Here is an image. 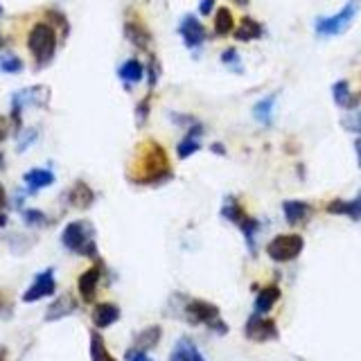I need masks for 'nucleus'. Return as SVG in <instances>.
<instances>
[{
  "instance_id": "1",
  "label": "nucleus",
  "mask_w": 361,
  "mask_h": 361,
  "mask_svg": "<svg viewBox=\"0 0 361 361\" xmlns=\"http://www.w3.org/2000/svg\"><path fill=\"white\" fill-rule=\"evenodd\" d=\"M174 178L165 147L156 140H142L127 167V180L133 185L158 187Z\"/></svg>"
},
{
  "instance_id": "2",
  "label": "nucleus",
  "mask_w": 361,
  "mask_h": 361,
  "mask_svg": "<svg viewBox=\"0 0 361 361\" xmlns=\"http://www.w3.org/2000/svg\"><path fill=\"white\" fill-rule=\"evenodd\" d=\"M62 244L68 248L71 253L91 257V260H98L100 251H98V242H95V228L89 221H71L64 228L62 233Z\"/></svg>"
},
{
  "instance_id": "3",
  "label": "nucleus",
  "mask_w": 361,
  "mask_h": 361,
  "mask_svg": "<svg viewBox=\"0 0 361 361\" xmlns=\"http://www.w3.org/2000/svg\"><path fill=\"white\" fill-rule=\"evenodd\" d=\"M180 316L190 325H205V328L214 330L217 334H226L228 325L221 321L219 307L214 303L201 298H183V307H180Z\"/></svg>"
},
{
  "instance_id": "4",
  "label": "nucleus",
  "mask_w": 361,
  "mask_h": 361,
  "mask_svg": "<svg viewBox=\"0 0 361 361\" xmlns=\"http://www.w3.org/2000/svg\"><path fill=\"white\" fill-rule=\"evenodd\" d=\"M57 28L53 23H37L28 34V48L37 68H46L57 55Z\"/></svg>"
},
{
  "instance_id": "5",
  "label": "nucleus",
  "mask_w": 361,
  "mask_h": 361,
  "mask_svg": "<svg viewBox=\"0 0 361 361\" xmlns=\"http://www.w3.org/2000/svg\"><path fill=\"white\" fill-rule=\"evenodd\" d=\"M50 104V89L48 86H30V89H21L12 95V122L16 133L23 127V109H48Z\"/></svg>"
},
{
  "instance_id": "6",
  "label": "nucleus",
  "mask_w": 361,
  "mask_h": 361,
  "mask_svg": "<svg viewBox=\"0 0 361 361\" xmlns=\"http://www.w3.org/2000/svg\"><path fill=\"white\" fill-rule=\"evenodd\" d=\"M357 14H359V0H350L341 12L332 16H319L314 23V30L319 37H339V34H343L350 28Z\"/></svg>"
},
{
  "instance_id": "7",
  "label": "nucleus",
  "mask_w": 361,
  "mask_h": 361,
  "mask_svg": "<svg viewBox=\"0 0 361 361\" xmlns=\"http://www.w3.org/2000/svg\"><path fill=\"white\" fill-rule=\"evenodd\" d=\"M303 248H305V239L300 235L296 233L278 235L266 244V255H269L273 262H291L303 253Z\"/></svg>"
},
{
  "instance_id": "8",
  "label": "nucleus",
  "mask_w": 361,
  "mask_h": 361,
  "mask_svg": "<svg viewBox=\"0 0 361 361\" xmlns=\"http://www.w3.org/2000/svg\"><path fill=\"white\" fill-rule=\"evenodd\" d=\"M244 337L255 343H266V341H276L280 337V332L273 319H266L264 314H253L244 325Z\"/></svg>"
},
{
  "instance_id": "9",
  "label": "nucleus",
  "mask_w": 361,
  "mask_h": 361,
  "mask_svg": "<svg viewBox=\"0 0 361 361\" xmlns=\"http://www.w3.org/2000/svg\"><path fill=\"white\" fill-rule=\"evenodd\" d=\"M57 291V280H55V269H46L37 273L32 285L25 289L23 294V303H37L41 298H48L53 296Z\"/></svg>"
},
{
  "instance_id": "10",
  "label": "nucleus",
  "mask_w": 361,
  "mask_h": 361,
  "mask_svg": "<svg viewBox=\"0 0 361 361\" xmlns=\"http://www.w3.org/2000/svg\"><path fill=\"white\" fill-rule=\"evenodd\" d=\"M178 34H180V39H183L185 48H190V50L201 48L205 43V37H208V32H205L201 21L196 19V16H192V14H185L183 19H180Z\"/></svg>"
},
{
  "instance_id": "11",
  "label": "nucleus",
  "mask_w": 361,
  "mask_h": 361,
  "mask_svg": "<svg viewBox=\"0 0 361 361\" xmlns=\"http://www.w3.org/2000/svg\"><path fill=\"white\" fill-rule=\"evenodd\" d=\"M102 271H104V264L98 262V264H93L91 269H86L80 276V280H77V291H80V298L84 303H93V300H95L100 280H102Z\"/></svg>"
},
{
  "instance_id": "12",
  "label": "nucleus",
  "mask_w": 361,
  "mask_h": 361,
  "mask_svg": "<svg viewBox=\"0 0 361 361\" xmlns=\"http://www.w3.org/2000/svg\"><path fill=\"white\" fill-rule=\"evenodd\" d=\"M66 201L77 210H89L93 203H95V192L89 183L84 180H75L71 190L66 192Z\"/></svg>"
},
{
  "instance_id": "13",
  "label": "nucleus",
  "mask_w": 361,
  "mask_h": 361,
  "mask_svg": "<svg viewBox=\"0 0 361 361\" xmlns=\"http://www.w3.org/2000/svg\"><path fill=\"white\" fill-rule=\"evenodd\" d=\"M77 300L73 294H62L59 298H55V303L50 305L46 309V321L48 323H53V321H62L66 319V316H73L77 312Z\"/></svg>"
},
{
  "instance_id": "14",
  "label": "nucleus",
  "mask_w": 361,
  "mask_h": 361,
  "mask_svg": "<svg viewBox=\"0 0 361 361\" xmlns=\"http://www.w3.org/2000/svg\"><path fill=\"white\" fill-rule=\"evenodd\" d=\"M124 37L138 50H149V46H151V32L147 30V25L140 23V21H127L124 23Z\"/></svg>"
},
{
  "instance_id": "15",
  "label": "nucleus",
  "mask_w": 361,
  "mask_h": 361,
  "mask_svg": "<svg viewBox=\"0 0 361 361\" xmlns=\"http://www.w3.org/2000/svg\"><path fill=\"white\" fill-rule=\"evenodd\" d=\"M332 98H334V104L341 107V109H348V111H355L361 104V93L355 95V93L350 91V84L346 80H339L332 86Z\"/></svg>"
},
{
  "instance_id": "16",
  "label": "nucleus",
  "mask_w": 361,
  "mask_h": 361,
  "mask_svg": "<svg viewBox=\"0 0 361 361\" xmlns=\"http://www.w3.org/2000/svg\"><path fill=\"white\" fill-rule=\"evenodd\" d=\"M120 321V307L115 303H98L93 307V325L98 330H107Z\"/></svg>"
},
{
  "instance_id": "17",
  "label": "nucleus",
  "mask_w": 361,
  "mask_h": 361,
  "mask_svg": "<svg viewBox=\"0 0 361 361\" xmlns=\"http://www.w3.org/2000/svg\"><path fill=\"white\" fill-rule=\"evenodd\" d=\"M282 212H285V219L289 226H298V223H305L312 217L314 208L307 201H285L282 203Z\"/></svg>"
},
{
  "instance_id": "18",
  "label": "nucleus",
  "mask_w": 361,
  "mask_h": 361,
  "mask_svg": "<svg viewBox=\"0 0 361 361\" xmlns=\"http://www.w3.org/2000/svg\"><path fill=\"white\" fill-rule=\"evenodd\" d=\"M328 210L330 214H343V217H350L352 221H361V192L350 201H343V199H334L328 203Z\"/></svg>"
},
{
  "instance_id": "19",
  "label": "nucleus",
  "mask_w": 361,
  "mask_h": 361,
  "mask_svg": "<svg viewBox=\"0 0 361 361\" xmlns=\"http://www.w3.org/2000/svg\"><path fill=\"white\" fill-rule=\"evenodd\" d=\"M23 180H25V185H28V190L34 194V192L43 190V187H50V185H53V183H55V174H53L50 169L34 167V169H30V172H25Z\"/></svg>"
},
{
  "instance_id": "20",
  "label": "nucleus",
  "mask_w": 361,
  "mask_h": 361,
  "mask_svg": "<svg viewBox=\"0 0 361 361\" xmlns=\"http://www.w3.org/2000/svg\"><path fill=\"white\" fill-rule=\"evenodd\" d=\"M163 339V328L160 325H149V328L140 330L138 334L133 337V350H140V352H147L151 348H156Z\"/></svg>"
},
{
  "instance_id": "21",
  "label": "nucleus",
  "mask_w": 361,
  "mask_h": 361,
  "mask_svg": "<svg viewBox=\"0 0 361 361\" xmlns=\"http://www.w3.org/2000/svg\"><path fill=\"white\" fill-rule=\"evenodd\" d=\"M169 361H205V357L199 352L194 341H190L187 337H180L176 348L172 350Z\"/></svg>"
},
{
  "instance_id": "22",
  "label": "nucleus",
  "mask_w": 361,
  "mask_h": 361,
  "mask_svg": "<svg viewBox=\"0 0 361 361\" xmlns=\"http://www.w3.org/2000/svg\"><path fill=\"white\" fill-rule=\"evenodd\" d=\"M262 34H264V28H262V25L257 23L255 19H251V16H244L242 23H239L237 28H235L233 37H235L237 41H244V43H248V41L262 39Z\"/></svg>"
},
{
  "instance_id": "23",
  "label": "nucleus",
  "mask_w": 361,
  "mask_h": 361,
  "mask_svg": "<svg viewBox=\"0 0 361 361\" xmlns=\"http://www.w3.org/2000/svg\"><path fill=\"white\" fill-rule=\"evenodd\" d=\"M280 300V287L278 285H266L260 289V294L255 298V314H266L271 312L276 303Z\"/></svg>"
},
{
  "instance_id": "24",
  "label": "nucleus",
  "mask_w": 361,
  "mask_h": 361,
  "mask_svg": "<svg viewBox=\"0 0 361 361\" xmlns=\"http://www.w3.org/2000/svg\"><path fill=\"white\" fill-rule=\"evenodd\" d=\"M221 217L226 221H230V223H235V226L239 228L246 221L248 214H246V210L242 208V203H239L235 196H226V201H223V205H221Z\"/></svg>"
},
{
  "instance_id": "25",
  "label": "nucleus",
  "mask_w": 361,
  "mask_h": 361,
  "mask_svg": "<svg viewBox=\"0 0 361 361\" xmlns=\"http://www.w3.org/2000/svg\"><path fill=\"white\" fill-rule=\"evenodd\" d=\"M118 77H120V80H122L127 86H133V84L142 82V77H145V66L138 62V59H127V62H124L122 66H120Z\"/></svg>"
},
{
  "instance_id": "26",
  "label": "nucleus",
  "mask_w": 361,
  "mask_h": 361,
  "mask_svg": "<svg viewBox=\"0 0 361 361\" xmlns=\"http://www.w3.org/2000/svg\"><path fill=\"white\" fill-rule=\"evenodd\" d=\"M276 100H278V95L273 93V95L262 98V100L253 107V118H255L260 124L269 127V124L273 122V107H276Z\"/></svg>"
},
{
  "instance_id": "27",
  "label": "nucleus",
  "mask_w": 361,
  "mask_h": 361,
  "mask_svg": "<svg viewBox=\"0 0 361 361\" xmlns=\"http://www.w3.org/2000/svg\"><path fill=\"white\" fill-rule=\"evenodd\" d=\"M235 32V19L233 12L228 7H221V10L214 12V34L217 37H228V34Z\"/></svg>"
},
{
  "instance_id": "28",
  "label": "nucleus",
  "mask_w": 361,
  "mask_h": 361,
  "mask_svg": "<svg viewBox=\"0 0 361 361\" xmlns=\"http://www.w3.org/2000/svg\"><path fill=\"white\" fill-rule=\"evenodd\" d=\"M91 361H118L113 355L109 352L104 339L98 330L91 332Z\"/></svg>"
},
{
  "instance_id": "29",
  "label": "nucleus",
  "mask_w": 361,
  "mask_h": 361,
  "mask_svg": "<svg viewBox=\"0 0 361 361\" xmlns=\"http://www.w3.org/2000/svg\"><path fill=\"white\" fill-rule=\"evenodd\" d=\"M199 138H201V136H194V133H185V138H183V140H180V142L176 145V156H178L180 160H185V158L194 156V154L201 149V145H199Z\"/></svg>"
},
{
  "instance_id": "30",
  "label": "nucleus",
  "mask_w": 361,
  "mask_h": 361,
  "mask_svg": "<svg viewBox=\"0 0 361 361\" xmlns=\"http://www.w3.org/2000/svg\"><path fill=\"white\" fill-rule=\"evenodd\" d=\"M21 71H23L21 57H16V55H0V73L19 75Z\"/></svg>"
},
{
  "instance_id": "31",
  "label": "nucleus",
  "mask_w": 361,
  "mask_h": 361,
  "mask_svg": "<svg viewBox=\"0 0 361 361\" xmlns=\"http://www.w3.org/2000/svg\"><path fill=\"white\" fill-rule=\"evenodd\" d=\"M221 64L230 68L233 73H244V68H242V59H239V53L235 48H226L221 53Z\"/></svg>"
},
{
  "instance_id": "32",
  "label": "nucleus",
  "mask_w": 361,
  "mask_h": 361,
  "mask_svg": "<svg viewBox=\"0 0 361 361\" xmlns=\"http://www.w3.org/2000/svg\"><path fill=\"white\" fill-rule=\"evenodd\" d=\"M46 16H48V23H53L55 28L62 30L64 37H68V32H71V25H68V19H66L64 12H59V10H48Z\"/></svg>"
},
{
  "instance_id": "33",
  "label": "nucleus",
  "mask_w": 361,
  "mask_h": 361,
  "mask_svg": "<svg viewBox=\"0 0 361 361\" xmlns=\"http://www.w3.org/2000/svg\"><path fill=\"white\" fill-rule=\"evenodd\" d=\"M23 221L28 223V226H46L48 217H46V212L30 208V210H23Z\"/></svg>"
},
{
  "instance_id": "34",
  "label": "nucleus",
  "mask_w": 361,
  "mask_h": 361,
  "mask_svg": "<svg viewBox=\"0 0 361 361\" xmlns=\"http://www.w3.org/2000/svg\"><path fill=\"white\" fill-rule=\"evenodd\" d=\"M341 127L350 133H361V109L355 111V113H348L341 120Z\"/></svg>"
},
{
  "instance_id": "35",
  "label": "nucleus",
  "mask_w": 361,
  "mask_h": 361,
  "mask_svg": "<svg viewBox=\"0 0 361 361\" xmlns=\"http://www.w3.org/2000/svg\"><path fill=\"white\" fill-rule=\"evenodd\" d=\"M16 136H19V151H25L32 142H37L39 131H37V129H21Z\"/></svg>"
},
{
  "instance_id": "36",
  "label": "nucleus",
  "mask_w": 361,
  "mask_h": 361,
  "mask_svg": "<svg viewBox=\"0 0 361 361\" xmlns=\"http://www.w3.org/2000/svg\"><path fill=\"white\" fill-rule=\"evenodd\" d=\"M149 107H151V95H147L145 100H140L138 107H136V122H138V127H142L145 122H147V118H149Z\"/></svg>"
},
{
  "instance_id": "37",
  "label": "nucleus",
  "mask_w": 361,
  "mask_h": 361,
  "mask_svg": "<svg viewBox=\"0 0 361 361\" xmlns=\"http://www.w3.org/2000/svg\"><path fill=\"white\" fill-rule=\"evenodd\" d=\"M147 73H149V89H154V86L158 84V75H160V68H158V59H156V57L149 59Z\"/></svg>"
},
{
  "instance_id": "38",
  "label": "nucleus",
  "mask_w": 361,
  "mask_h": 361,
  "mask_svg": "<svg viewBox=\"0 0 361 361\" xmlns=\"http://www.w3.org/2000/svg\"><path fill=\"white\" fill-rule=\"evenodd\" d=\"M169 118H172V120H174V122H176V124H180V127H185V129H190L192 124H196V122H199V120H196L194 115H178V113H172Z\"/></svg>"
},
{
  "instance_id": "39",
  "label": "nucleus",
  "mask_w": 361,
  "mask_h": 361,
  "mask_svg": "<svg viewBox=\"0 0 361 361\" xmlns=\"http://www.w3.org/2000/svg\"><path fill=\"white\" fill-rule=\"evenodd\" d=\"M12 312V300L5 289H0V316H7Z\"/></svg>"
},
{
  "instance_id": "40",
  "label": "nucleus",
  "mask_w": 361,
  "mask_h": 361,
  "mask_svg": "<svg viewBox=\"0 0 361 361\" xmlns=\"http://www.w3.org/2000/svg\"><path fill=\"white\" fill-rule=\"evenodd\" d=\"M127 361H154L151 357H147V352H140V350H129L127 352Z\"/></svg>"
},
{
  "instance_id": "41",
  "label": "nucleus",
  "mask_w": 361,
  "mask_h": 361,
  "mask_svg": "<svg viewBox=\"0 0 361 361\" xmlns=\"http://www.w3.org/2000/svg\"><path fill=\"white\" fill-rule=\"evenodd\" d=\"M214 3H217V0H201V3H199V14L201 16H210V12L214 10Z\"/></svg>"
},
{
  "instance_id": "42",
  "label": "nucleus",
  "mask_w": 361,
  "mask_h": 361,
  "mask_svg": "<svg viewBox=\"0 0 361 361\" xmlns=\"http://www.w3.org/2000/svg\"><path fill=\"white\" fill-rule=\"evenodd\" d=\"M7 131H10V129H7V120L0 118V142L7 138Z\"/></svg>"
},
{
  "instance_id": "43",
  "label": "nucleus",
  "mask_w": 361,
  "mask_h": 361,
  "mask_svg": "<svg viewBox=\"0 0 361 361\" xmlns=\"http://www.w3.org/2000/svg\"><path fill=\"white\" fill-rule=\"evenodd\" d=\"M5 205H7V190H5V185L0 183V212H3Z\"/></svg>"
},
{
  "instance_id": "44",
  "label": "nucleus",
  "mask_w": 361,
  "mask_h": 361,
  "mask_svg": "<svg viewBox=\"0 0 361 361\" xmlns=\"http://www.w3.org/2000/svg\"><path fill=\"white\" fill-rule=\"evenodd\" d=\"M210 149H212L214 154H217V156H223V154H226V149H223V145H221V142H212V145H210Z\"/></svg>"
},
{
  "instance_id": "45",
  "label": "nucleus",
  "mask_w": 361,
  "mask_h": 361,
  "mask_svg": "<svg viewBox=\"0 0 361 361\" xmlns=\"http://www.w3.org/2000/svg\"><path fill=\"white\" fill-rule=\"evenodd\" d=\"M355 151H357V165H359V169H361V136H359L357 142H355Z\"/></svg>"
},
{
  "instance_id": "46",
  "label": "nucleus",
  "mask_w": 361,
  "mask_h": 361,
  "mask_svg": "<svg viewBox=\"0 0 361 361\" xmlns=\"http://www.w3.org/2000/svg\"><path fill=\"white\" fill-rule=\"evenodd\" d=\"M230 3L237 5V7H248V3H251V0H230Z\"/></svg>"
},
{
  "instance_id": "47",
  "label": "nucleus",
  "mask_w": 361,
  "mask_h": 361,
  "mask_svg": "<svg viewBox=\"0 0 361 361\" xmlns=\"http://www.w3.org/2000/svg\"><path fill=\"white\" fill-rule=\"evenodd\" d=\"M0 361H7V350L0 348Z\"/></svg>"
},
{
  "instance_id": "48",
  "label": "nucleus",
  "mask_w": 361,
  "mask_h": 361,
  "mask_svg": "<svg viewBox=\"0 0 361 361\" xmlns=\"http://www.w3.org/2000/svg\"><path fill=\"white\" fill-rule=\"evenodd\" d=\"M5 223H7V217H5L3 212H0V226H5Z\"/></svg>"
},
{
  "instance_id": "49",
  "label": "nucleus",
  "mask_w": 361,
  "mask_h": 361,
  "mask_svg": "<svg viewBox=\"0 0 361 361\" xmlns=\"http://www.w3.org/2000/svg\"><path fill=\"white\" fill-rule=\"evenodd\" d=\"M3 165H5V156H3V151H0V169H3Z\"/></svg>"
},
{
  "instance_id": "50",
  "label": "nucleus",
  "mask_w": 361,
  "mask_h": 361,
  "mask_svg": "<svg viewBox=\"0 0 361 361\" xmlns=\"http://www.w3.org/2000/svg\"><path fill=\"white\" fill-rule=\"evenodd\" d=\"M0 48H3V34H0Z\"/></svg>"
},
{
  "instance_id": "51",
  "label": "nucleus",
  "mask_w": 361,
  "mask_h": 361,
  "mask_svg": "<svg viewBox=\"0 0 361 361\" xmlns=\"http://www.w3.org/2000/svg\"><path fill=\"white\" fill-rule=\"evenodd\" d=\"M3 12H5V10H3V5H0V16H3Z\"/></svg>"
}]
</instances>
